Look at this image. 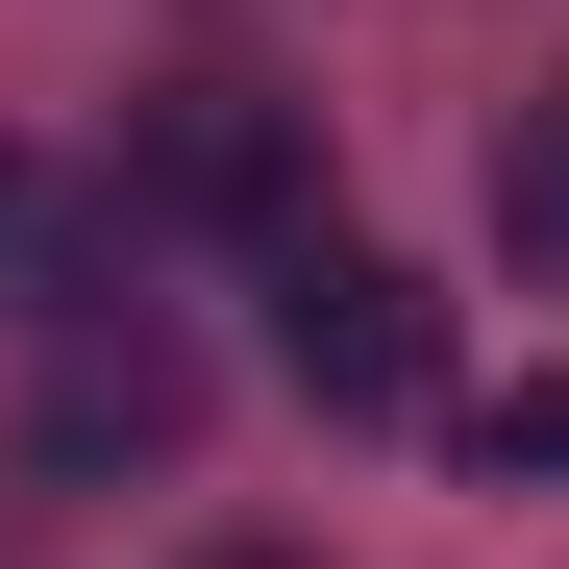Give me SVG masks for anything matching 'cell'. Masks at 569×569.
<instances>
[{
    "mask_svg": "<svg viewBox=\"0 0 569 569\" xmlns=\"http://www.w3.org/2000/svg\"><path fill=\"white\" fill-rule=\"evenodd\" d=\"M149 223H223V248H298V100H248V74H173L149 149H124Z\"/></svg>",
    "mask_w": 569,
    "mask_h": 569,
    "instance_id": "cell-3",
    "label": "cell"
},
{
    "mask_svg": "<svg viewBox=\"0 0 569 569\" xmlns=\"http://www.w3.org/2000/svg\"><path fill=\"white\" fill-rule=\"evenodd\" d=\"M100 248H124V173H74V149H0V322L100 298Z\"/></svg>",
    "mask_w": 569,
    "mask_h": 569,
    "instance_id": "cell-4",
    "label": "cell"
},
{
    "mask_svg": "<svg viewBox=\"0 0 569 569\" xmlns=\"http://www.w3.org/2000/svg\"><path fill=\"white\" fill-rule=\"evenodd\" d=\"M496 248L545 272V298H569V74H545V100L496 124Z\"/></svg>",
    "mask_w": 569,
    "mask_h": 569,
    "instance_id": "cell-5",
    "label": "cell"
},
{
    "mask_svg": "<svg viewBox=\"0 0 569 569\" xmlns=\"http://www.w3.org/2000/svg\"><path fill=\"white\" fill-rule=\"evenodd\" d=\"M470 470H496V496H569V371H520V397H470Z\"/></svg>",
    "mask_w": 569,
    "mask_h": 569,
    "instance_id": "cell-6",
    "label": "cell"
},
{
    "mask_svg": "<svg viewBox=\"0 0 569 569\" xmlns=\"http://www.w3.org/2000/svg\"><path fill=\"white\" fill-rule=\"evenodd\" d=\"M272 347H298V397H322V421H421V397H446L421 272H397V248H322V223L272 248Z\"/></svg>",
    "mask_w": 569,
    "mask_h": 569,
    "instance_id": "cell-1",
    "label": "cell"
},
{
    "mask_svg": "<svg viewBox=\"0 0 569 569\" xmlns=\"http://www.w3.org/2000/svg\"><path fill=\"white\" fill-rule=\"evenodd\" d=\"M26 446H50V470H173V446H199V347H173L149 298H50Z\"/></svg>",
    "mask_w": 569,
    "mask_h": 569,
    "instance_id": "cell-2",
    "label": "cell"
},
{
    "mask_svg": "<svg viewBox=\"0 0 569 569\" xmlns=\"http://www.w3.org/2000/svg\"><path fill=\"white\" fill-rule=\"evenodd\" d=\"M223 569H298V545H223Z\"/></svg>",
    "mask_w": 569,
    "mask_h": 569,
    "instance_id": "cell-7",
    "label": "cell"
}]
</instances>
